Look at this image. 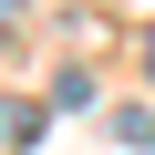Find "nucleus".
Instances as JSON below:
<instances>
[{
  "instance_id": "nucleus-2",
  "label": "nucleus",
  "mask_w": 155,
  "mask_h": 155,
  "mask_svg": "<svg viewBox=\"0 0 155 155\" xmlns=\"http://www.w3.org/2000/svg\"><path fill=\"white\" fill-rule=\"evenodd\" d=\"M114 145H155V114H145V104H124V114H114Z\"/></svg>"
},
{
  "instance_id": "nucleus-4",
  "label": "nucleus",
  "mask_w": 155,
  "mask_h": 155,
  "mask_svg": "<svg viewBox=\"0 0 155 155\" xmlns=\"http://www.w3.org/2000/svg\"><path fill=\"white\" fill-rule=\"evenodd\" d=\"M145 72H155V31H145Z\"/></svg>"
},
{
  "instance_id": "nucleus-3",
  "label": "nucleus",
  "mask_w": 155,
  "mask_h": 155,
  "mask_svg": "<svg viewBox=\"0 0 155 155\" xmlns=\"http://www.w3.org/2000/svg\"><path fill=\"white\" fill-rule=\"evenodd\" d=\"M11 21H21V0H0V31H11Z\"/></svg>"
},
{
  "instance_id": "nucleus-1",
  "label": "nucleus",
  "mask_w": 155,
  "mask_h": 155,
  "mask_svg": "<svg viewBox=\"0 0 155 155\" xmlns=\"http://www.w3.org/2000/svg\"><path fill=\"white\" fill-rule=\"evenodd\" d=\"M41 124H52V104H31V93H0V145H41Z\"/></svg>"
}]
</instances>
